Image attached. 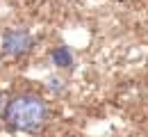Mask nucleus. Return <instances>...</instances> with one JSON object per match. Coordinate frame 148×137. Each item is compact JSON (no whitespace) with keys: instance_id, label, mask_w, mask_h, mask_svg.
Listing matches in <instances>:
<instances>
[{"instance_id":"7ed1b4c3","label":"nucleus","mask_w":148,"mask_h":137,"mask_svg":"<svg viewBox=\"0 0 148 137\" xmlns=\"http://www.w3.org/2000/svg\"><path fill=\"white\" fill-rule=\"evenodd\" d=\"M5 110H7V98H5V94L0 92V114H5Z\"/></svg>"},{"instance_id":"f257e3e1","label":"nucleus","mask_w":148,"mask_h":137,"mask_svg":"<svg viewBox=\"0 0 148 137\" xmlns=\"http://www.w3.org/2000/svg\"><path fill=\"white\" fill-rule=\"evenodd\" d=\"M2 117L14 130L37 133L48 123L50 110H48L46 101L37 94H18L12 101H7V110Z\"/></svg>"},{"instance_id":"f03ea898","label":"nucleus","mask_w":148,"mask_h":137,"mask_svg":"<svg viewBox=\"0 0 148 137\" xmlns=\"http://www.w3.org/2000/svg\"><path fill=\"white\" fill-rule=\"evenodd\" d=\"M34 46V39L27 30H9L2 39V48L7 55H14V57H21V55H27Z\"/></svg>"}]
</instances>
